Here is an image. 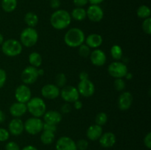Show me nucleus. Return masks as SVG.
<instances>
[{"label": "nucleus", "instance_id": "603ef678", "mask_svg": "<svg viewBox=\"0 0 151 150\" xmlns=\"http://www.w3.org/2000/svg\"><path fill=\"white\" fill-rule=\"evenodd\" d=\"M4 36H3L2 34L0 32V46L1 45V44H3V42H4Z\"/></svg>", "mask_w": 151, "mask_h": 150}, {"label": "nucleus", "instance_id": "7c9ffc66", "mask_svg": "<svg viewBox=\"0 0 151 150\" xmlns=\"http://www.w3.org/2000/svg\"><path fill=\"white\" fill-rule=\"evenodd\" d=\"M78 54L80 56H81L82 57H89L90 54H91V49L90 47H88V46L86 44H81L80 46L78 47Z\"/></svg>", "mask_w": 151, "mask_h": 150}, {"label": "nucleus", "instance_id": "9d476101", "mask_svg": "<svg viewBox=\"0 0 151 150\" xmlns=\"http://www.w3.org/2000/svg\"><path fill=\"white\" fill-rule=\"evenodd\" d=\"M80 96L83 97H91L95 92L94 84L89 79L85 80H80L77 87Z\"/></svg>", "mask_w": 151, "mask_h": 150}, {"label": "nucleus", "instance_id": "4468645a", "mask_svg": "<svg viewBox=\"0 0 151 150\" xmlns=\"http://www.w3.org/2000/svg\"><path fill=\"white\" fill-rule=\"evenodd\" d=\"M134 101L132 94L129 91H125L119 95L117 101L118 107L122 111L128 110L131 107Z\"/></svg>", "mask_w": 151, "mask_h": 150}, {"label": "nucleus", "instance_id": "ea45409f", "mask_svg": "<svg viewBox=\"0 0 151 150\" xmlns=\"http://www.w3.org/2000/svg\"><path fill=\"white\" fill-rule=\"evenodd\" d=\"M144 144L148 149H151V132H147L144 138Z\"/></svg>", "mask_w": 151, "mask_h": 150}, {"label": "nucleus", "instance_id": "4be33fe9", "mask_svg": "<svg viewBox=\"0 0 151 150\" xmlns=\"http://www.w3.org/2000/svg\"><path fill=\"white\" fill-rule=\"evenodd\" d=\"M103 133V127L100 125L92 124L88 126L86 130V136L89 140L92 141H95L99 140L102 134Z\"/></svg>", "mask_w": 151, "mask_h": 150}, {"label": "nucleus", "instance_id": "a211bd4d", "mask_svg": "<svg viewBox=\"0 0 151 150\" xmlns=\"http://www.w3.org/2000/svg\"><path fill=\"white\" fill-rule=\"evenodd\" d=\"M43 119L45 123L57 126L62 121V115L61 113L56 110H48L44 113Z\"/></svg>", "mask_w": 151, "mask_h": 150}, {"label": "nucleus", "instance_id": "cd10ccee", "mask_svg": "<svg viewBox=\"0 0 151 150\" xmlns=\"http://www.w3.org/2000/svg\"><path fill=\"white\" fill-rule=\"evenodd\" d=\"M111 55L112 58L115 60V61H119L122 58L123 56V51H122V49L120 46L117 45V44H114L111 46L110 50Z\"/></svg>", "mask_w": 151, "mask_h": 150}, {"label": "nucleus", "instance_id": "de8ad7c7", "mask_svg": "<svg viewBox=\"0 0 151 150\" xmlns=\"http://www.w3.org/2000/svg\"><path fill=\"white\" fill-rule=\"evenodd\" d=\"M5 115H4V112L2 111L1 110H0V124L2 123V122H4V121H5Z\"/></svg>", "mask_w": 151, "mask_h": 150}, {"label": "nucleus", "instance_id": "2eb2a0df", "mask_svg": "<svg viewBox=\"0 0 151 150\" xmlns=\"http://www.w3.org/2000/svg\"><path fill=\"white\" fill-rule=\"evenodd\" d=\"M89 58L91 63L94 66L98 67L104 66L107 60L106 53L100 49H95L94 51H91L89 55Z\"/></svg>", "mask_w": 151, "mask_h": 150}, {"label": "nucleus", "instance_id": "f8f14e48", "mask_svg": "<svg viewBox=\"0 0 151 150\" xmlns=\"http://www.w3.org/2000/svg\"><path fill=\"white\" fill-rule=\"evenodd\" d=\"M15 98L19 102L27 104L32 98L30 88L25 84L19 85L15 91Z\"/></svg>", "mask_w": 151, "mask_h": 150}, {"label": "nucleus", "instance_id": "9b49d317", "mask_svg": "<svg viewBox=\"0 0 151 150\" xmlns=\"http://www.w3.org/2000/svg\"><path fill=\"white\" fill-rule=\"evenodd\" d=\"M86 17L91 22L97 23L103 20L104 12L98 4H91L86 10Z\"/></svg>", "mask_w": 151, "mask_h": 150}, {"label": "nucleus", "instance_id": "a878e982", "mask_svg": "<svg viewBox=\"0 0 151 150\" xmlns=\"http://www.w3.org/2000/svg\"><path fill=\"white\" fill-rule=\"evenodd\" d=\"M17 0H1V6L6 13H12L17 7Z\"/></svg>", "mask_w": 151, "mask_h": 150}, {"label": "nucleus", "instance_id": "c85d7f7f", "mask_svg": "<svg viewBox=\"0 0 151 150\" xmlns=\"http://www.w3.org/2000/svg\"><path fill=\"white\" fill-rule=\"evenodd\" d=\"M137 15L139 19H145L150 18L151 15L150 8L145 4L139 6L137 10Z\"/></svg>", "mask_w": 151, "mask_h": 150}, {"label": "nucleus", "instance_id": "72a5a7b5", "mask_svg": "<svg viewBox=\"0 0 151 150\" xmlns=\"http://www.w3.org/2000/svg\"><path fill=\"white\" fill-rule=\"evenodd\" d=\"M142 27L143 32L147 35H150L151 34V19L147 18V19H144L142 24Z\"/></svg>", "mask_w": 151, "mask_h": 150}, {"label": "nucleus", "instance_id": "c03bdc74", "mask_svg": "<svg viewBox=\"0 0 151 150\" xmlns=\"http://www.w3.org/2000/svg\"><path fill=\"white\" fill-rule=\"evenodd\" d=\"M79 79L80 80H85V79H89L88 74L86 71H81L79 74Z\"/></svg>", "mask_w": 151, "mask_h": 150}, {"label": "nucleus", "instance_id": "49530a36", "mask_svg": "<svg viewBox=\"0 0 151 150\" xmlns=\"http://www.w3.org/2000/svg\"><path fill=\"white\" fill-rule=\"evenodd\" d=\"M104 1L105 0H88V2L91 4H98L99 5Z\"/></svg>", "mask_w": 151, "mask_h": 150}, {"label": "nucleus", "instance_id": "a19ab883", "mask_svg": "<svg viewBox=\"0 0 151 150\" xmlns=\"http://www.w3.org/2000/svg\"><path fill=\"white\" fill-rule=\"evenodd\" d=\"M60 110L62 113H65V114L70 113L72 111V106H71L70 103L66 102L65 104H63L60 107Z\"/></svg>", "mask_w": 151, "mask_h": 150}, {"label": "nucleus", "instance_id": "6ab92c4d", "mask_svg": "<svg viewBox=\"0 0 151 150\" xmlns=\"http://www.w3.org/2000/svg\"><path fill=\"white\" fill-rule=\"evenodd\" d=\"M9 110L13 118H20L27 113V108L26 104L16 101L10 105Z\"/></svg>", "mask_w": 151, "mask_h": 150}, {"label": "nucleus", "instance_id": "aec40b11", "mask_svg": "<svg viewBox=\"0 0 151 150\" xmlns=\"http://www.w3.org/2000/svg\"><path fill=\"white\" fill-rule=\"evenodd\" d=\"M116 135L111 132H106L102 134L99 138V142L101 146L104 148H111L116 144Z\"/></svg>", "mask_w": 151, "mask_h": 150}, {"label": "nucleus", "instance_id": "20e7f679", "mask_svg": "<svg viewBox=\"0 0 151 150\" xmlns=\"http://www.w3.org/2000/svg\"><path fill=\"white\" fill-rule=\"evenodd\" d=\"M1 47L3 54L10 57L19 55L23 50V46L20 41L13 38L4 41Z\"/></svg>", "mask_w": 151, "mask_h": 150}, {"label": "nucleus", "instance_id": "3c124183", "mask_svg": "<svg viewBox=\"0 0 151 150\" xmlns=\"http://www.w3.org/2000/svg\"><path fill=\"white\" fill-rule=\"evenodd\" d=\"M44 73H45V71H44V69H38V76H43V75L44 74Z\"/></svg>", "mask_w": 151, "mask_h": 150}, {"label": "nucleus", "instance_id": "473e14b6", "mask_svg": "<svg viewBox=\"0 0 151 150\" xmlns=\"http://www.w3.org/2000/svg\"><path fill=\"white\" fill-rule=\"evenodd\" d=\"M125 86H126V83L123 78L115 79L114 82V87L115 90H116L117 91H122L125 88Z\"/></svg>", "mask_w": 151, "mask_h": 150}, {"label": "nucleus", "instance_id": "a18cd8bd", "mask_svg": "<svg viewBox=\"0 0 151 150\" xmlns=\"http://www.w3.org/2000/svg\"><path fill=\"white\" fill-rule=\"evenodd\" d=\"M73 104H74V107H75L76 110H81V109L83 107L82 101H80L79 99L77 100V101H75Z\"/></svg>", "mask_w": 151, "mask_h": 150}, {"label": "nucleus", "instance_id": "79ce46f5", "mask_svg": "<svg viewBox=\"0 0 151 150\" xmlns=\"http://www.w3.org/2000/svg\"><path fill=\"white\" fill-rule=\"evenodd\" d=\"M73 3L77 7H83L88 3V0H73Z\"/></svg>", "mask_w": 151, "mask_h": 150}, {"label": "nucleus", "instance_id": "2f4dec72", "mask_svg": "<svg viewBox=\"0 0 151 150\" xmlns=\"http://www.w3.org/2000/svg\"><path fill=\"white\" fill-rule=\"evenodd\" d=\"M108 121V116L104 112H100L97 113L95 117V124L100 126H103Z\"/></svg>", "mask_w": 151, "mask_h": 150}, {"label": "nucleus", "instance_id": "423d86ee", "mask_svg": "<svg viewBox=\"0 0 151 150\" xmlns=\"http://www.w3.org/2000/svg\"><path fill=\"white\" fill-rule=\"evenodd\" d=\"M43 125L44 121L41 119V118L31 117L27 119L25 122H24V130L28 134L32 135H38L43 131Z\"/></svg>", "mask_w": 151, "mask_h": 150}, {"label": "nucleus", "instance_id": "58836bf2", "mask_svg": "<svg viewBox=\"0 0 151 150\" xmlns=\"http://www.w3.org/2000/svg\"><path fill=\"white\" fill-rule=\"evenodd\" d=\"M43 130H47L51 131V132H55L57 130V126L54 124H47L44 122V125H43Z\"/></svg>", "mask_w": 151, "mask_h": 150}, {"label": "nucleus", "instance_id": "8fccbe9b", "mask_svg": "<svg viewBox=\"0 0 151 150\" xmlns=\"http://www.w3.org/2000/svg\"><path fill=\"white\" fill-rule=\"evenodd\" d=\"M125 77L128 80H131V79H132L133 78V74L131 73V72H128V73L126 74V75L125 76Z\"/></svg>", "mask_w": 151, "mask_h": 150}, {"label": "nucleus", "instance_id": "f3484780", "mask_svg": "<svg viewBox=\"0 0 151 150\" xmlns=\"http://www.w3.org/2000/svg\"><path fill=\"white\" fill-rule=\"evenodd\" d=\"M10 134L14 136H19L23 133L24 130V122L20 118H13L8 124V129Z\"/></svg>", "mask_w": 151, "mask_h": 150}, {"label": "nucleus", "instance_id": "09e8293b", "mask_svg": "<svg viewBox=\"0 0 151 150\" xmlns=\"http://www.w3.org/2000/svg\"><path fill=\"white\" fill-rule=\"evenodd\" d=\"M22 150H38V149H37L36 147L33 146L28 145V146H26L24 147Z\"/></svg>", "mask_w": 151, "mask_h": 150}, {"label": "nucleus", "instance_id": "0eeeda50", "mask_svg": "<svg viewBox=\"0 0 151 150\" xmlns=\"http://www.w3.org/2000/svg\"><path fill=\"white\" fill-rule=\"evenodd\" d=\"M108 72L109 75L112 77L117 79V78H124L126 74L128 72V66L123 62L114 61L110 63L108 67Z\"/></svg>", "mask_w": 151, "mask_h": 150}, {"label": "nucleus", "instance_id": "39448f33", "mask_svg": "<svg viewBox=\"0 0 151 150\" xmlns=\"http://www.w3.org/2000/svg\"><path fill=\"white\" fill-rule=\"evenodd\" d=\"M38 40V33L35 28L27 27L22 31L20 34V43L23 46L30 48L37 44Z\"/></svg>", "mask_w": 151, "mask_h": 150}, {"label": "nucleus", "instance_id": "393cba45", "mask_svg": "<svg viewBox=\"0 0 151 150\" xmlns=\"http://www.w3.org/2000/svg\"><path fill=\"white\" fill-rule=\"evenodd\" d=\"M28 61H29L30 66L35 68H39L42 63V57L37 51H33L29 54V57H28Z\"/></svg>", "mask_w": 151, "mask_h": 150}, {"label": "nucleus", "instance_id": "dca6fc26", "mask_svg": "<svg viewBox=\"0 0 151 150\" xmlns=\"http://www.w3.org/2000/svg\"><path fill=\"white\" fill-rule=\"evenodd\" d=\"M56 150H78L76 143L68 136H63L58 138L55 145Z\"/></svg>", "mask_w": 151, "mask_h": 150}, {"label": "nucleus", "instance_id": "f257e3e1", "mask_svg": "<svg viewBox=\"0 0 151 150\" xmlns=\"http://www.w3.org/2000/svg\"><path fill=\"white\" fill-rule=\"evenodd\" d=\"M50 21L54 29L57 30H63L70 25L72 17L67 10L58 9L51 15Z\"/></svg>", "mask_w": 151, "mask_h": 150}, {"label": "nucleus", "instance_id": "f704fd0d", "mask_svg": "<svg viewBox=\"0 0 151 150\" xmlns=\"http://www.w3.org/2000/svg\"><path fill=\"white\" fill-rule=\"evenodd\" d=\"M10 132L7 129L0 127V142L7 141L10 138Z\"/></svg>", "mask_w": 151, "mask_h": 150}, {"label": "nucleus", "instance_id": "c9c22d12", "mask_svg": "<svg viewBox=\"0 0 151 150\" xmlns=\"http://www.w3.org/2000/svg\"><path fill=\"white\" fill-rule=\"evenodd\" d=\"M78 150H86L88 147V143L86 140L81 139L76 143Z\"/></svg>", "mask_w": 151, "mask_h": 150}, {"label": "nucleus", "instance_id": "ddd939ff", "mask_svg": "<svg viewBox=\"0 0 151 150\" xmlns=\"http://www.w3.org/2000/svg\"><path fill=\"white\" fill-rule=\"evenodd\" d=\"M60 89L55 84H47L41 90V95L47 99H55L60 96Z\"/></svg>", "mask_w": 151, "mask_h": 150}, {"label": "nucleus", "instance_id": "1a4fd4ad", "mask_svg": "<svg viewBox=\"0 0 151 150\" xmlns=\"http://www.w3.org/2000/svg\"><path fill=\"white\" fill-rule=\"evenodd\" d=\"M39 76L38 74V68L32 66H27L21 74V79L24 84L28 85L35 83L38 79Z\"/></svg>", "mask_w": 151, "mask_h": 150}, {"label": "nucleus", "instance_id": "f03ea898", "mask_svg": "<svg viewBox=\"0 0 151 150\" xmlns=\"http://www.w3.org/2000/svg\"><path fill=\"white\" fill-rule=\"evenodd\" d=\"M85 33L78 27L70 28L65 33L64 43L66 46L71 48H78L85 42Z\"/></svg>", "mask_w": 151, "mask_h": 150}, {"label": "nucleus", "instance_id": "7ed1b4c3", "mask_svg": "<svg viewBox=\"0 0 151 150\" xmlns=\"http://www.w3.org/2000/svg\"><path fill=\"white\" fill-rule=\"evenodd\" d=\"M26 104L27 111L33 117H43L44 113L47 111V105L45 101L40 97H32Z\"/></svg>", "mask_w": 151, "mask_h": 150}, {"label": "nucleus", "instance_id": "412c9836", "mask_svg": "<svg viewBox=\"0 0 151 150\" xmlns=\"http://www.w3.org/2000/svg\"><path fill=\"white\" fill-rule=\"evenodd\" d=\"M103 42V37L97 33L89 34L85 38V44L91 49H98Z\"/></svg>", "mask_w": 151, "mask_h": 150}, {"label": "nucleus", "instance_id": "4c0bfd02", "mask_svg": "<svg viewBox=\"0 0 151 150\" xmlns=\"http://www.w3.org/2000/svg\"><path fill=\"white\" fill-rule=\"evenodd\" d=\"M7 80V73L3 69H0V88H2Z\"/></svg>", "mask_w": 151, "mask_h": 150}, {"label": "nucleus", "instance_id": "5701e85b", "mask_svg": "<svg viewBox=\"0 0 151 150\" xmlns=\"http://www.w3.org/2000/svg\"><path fill=\"white\" fill-rule=\"evenodd\" d=\"M25 24L27 25L28 27L35 28V26H37L38 24L39 19L38 16L33 12H28L25 14L24 18Z\"/></svg>", "mask_w": 151, "mask_h": 150}, {"label": "nucleus", "instance_id": "b1692460", "mask_svg": "<svg viewBox=\"0 0 151 150\" xmlns=\"http://www.w3.org/2000/svg\"><path fill=\"white\" fill-rule=\"evenodd\" d=\"M72 19L81 21H83L86 18V10L83 7H75L72 10V13H70Z\"/></svg>", "mask_w": 151, "mask_h": 150}, {"label": "nucleus", "instance_id": "37998d69", "mask_svg": "<svg viewBox=\"0 0 151 150\" xmlns=\"http://www.w3.org/2000/svg\"><path fill=\"white\" fill-rule=\"evenodd\" d=\"M50 7L55 10H58L60 6V0H50Z\"/></svg>", "mask_w": 151, "mask_h": 150}, {"label": "nucleus", "instance_id": "6e6552de", "mask_svg": "<svg viewBox=\"0 0 151 150\" xmlns=\"http://www.w3.org/2000/svg\"><path fill=\"white\" fill-rule=\"evenodd\" d=\"M60 96L63 101L68 103H74L80 98L78 89L72 85H65L63 87L60 91Z\"/></svg>", "mask_w": 151, "mask_h": 150}, {"label": "nucleus", "instance_id": "e433bc0d", "mask_svg": "<svg viewBox=\"0 0 151 150\" xmlns=\"http://www.w3.org/2000/svg\"><path fill=\"white\" fill-rule=\"evenodd\" d=\"M5 150H21L19 144L14 141H10L5 145Z\"/></svg>", "mask_w": 151, "mask_h": 150}, {"label": "nucleus", "instance_id": "c756f323", "mask_svg": "<svg viewBox=\"0 0 151 150\" xmlns=\"http://www.w3.org/2000/svg\"><path fill=\"white\" fill-rule=\"evenodd\" d=\"M55 81V85L59 88H62L66 85V82H67V78H66L65 74L59 73L56 75Z\"/></svg>", "mask_w": 151, "mask_h": 150}, {"label": "nucleus", "instance_id": "bb28decb", "mask_svg": "<svg viewBox=\"0 0 151 150\" xmlns=\"http://www.w3.org/2000/svg\"><path fill=\"white\" fill-rule=\"evenodd\" d=\"M40 138H41V141L44 145H50L52 144L53 141H55V132H51V131L43 130Z\"/></svg>", "mask_w": 151, "mask_h": 150}]
</instances>
